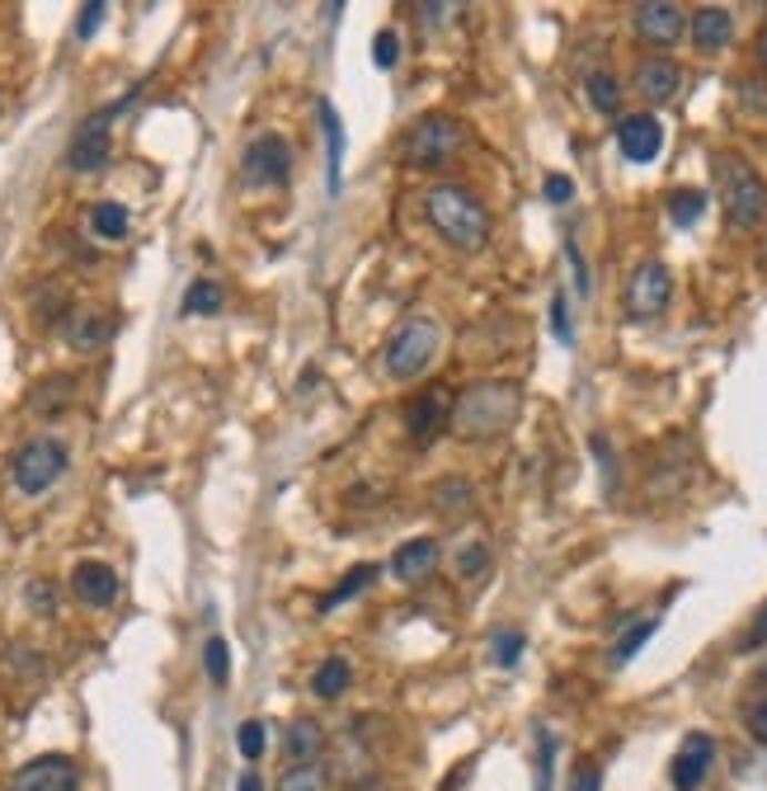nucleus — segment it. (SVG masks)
I'll return each instance as SVG.
<instances>
[{
    "instance_id": "28",
    "label": "nucleus",
    "mask_w": 767,
    "mask_h": 791,
    "mask_svg": "<svg viewBox=\"0 0 767 791\" xmlns=\"http://www.w3.org/2000/svg\"><path fill=\"white\" fill-rule=\"evenodd\" d=\"M279 791H325V778L316 763H283Z\"/></svg>"
},
{
    "instance_id": "9",
    "label": "nucleus",
    "mask_w": 767,
    "mask_h": 791,
    "mask_svg": "<svg viewBox=\"0 0 767 791\" xmlns=\"http://www.w3.org/2000/svg\"><path fill=\"white\" fill-rule=\"evenodd\" d=\"M123 104H128V99H123ZM123 104H109L104 113H94V118H85V123L75 128L71 147H67V166H71L75 174H94V170L109 161V118L123 109Z\"/></svg>"
},
{
    "instance_id": "2",
    "label": "nucleus",
    "mask_w": 767,
    "mask_h": 791,
    "mask_svg": "<svg viewBox=\"0 0 767 791\" xmlns=\"http://www.w3.org/2000/svg\"><path fill=\"white\" fill-rule=\"evenodd\" d=\"M518 420V387L504 382H481L471 387L457 405H452V424L462 439H495Z\"/></svg>"
},
{
    "instance_id": "5",
    "label": "nucleus",
    "mask_w": 767,
    "mask_h": 791,
    "mask_svg": "<svg viewBox=\"0 0 767 791\" xmlns=\"http://www.w3.org/2000/svg\"><path fill=\"white\" fill-rule=\"evenodd\" d=\"M62 471H67V448L57 439H33L10 458V477L24 494L52 490L57 481H62Z\"/></svg>"
},
{
    "instance_id": "33",
    "label": "nucleus",
    "mask_w": 767,
    "mask_h": 791,
    "mask_svg": "<svg viewBox=\"0 0 767 791\" xmlns=\"http://www.w3.org/2000/svg\"><path fill=\"white\" fill-rule=\"evenodd\" d=\"M264 735H269L264 721H241V730H235V744H241V754H245L250 763L264 754Z\"/></svg>"
},
{
    "instance_id": "34",
    "label": "nucleus",
    "mask_w": 767,
    "mask_h": 791,
    "mask_svg": "<svg viewBox=\"0 0 767 791\" xmlns=\"http://www.w3.org/2000/svg\"><path fill=\"white\" fill-rule=\"evenodd\" d=\"M523 655V631H499L495 637V664L499 669H514Z\"/></svg>"
},
{
    "instance_id": "22",
    "label": "nucleus",
    "mask_w": 767,
    "mask_h": 791,
    "mask_svg": "<svg viewBox=\"0 0 767 791\" xmlns=\"http://www.w3.org/2000/svg\"><path fill=\"white\" fill-rule=\"evenodd\" d=\"M349 679H353L349 660H344V655H330V660L316 669V679H311V692H316V698H340V692L349 688Z\"/></svg>"
},
{
    "instance_id": "45",
    "label": "nucleus",
    "mask_w": 767,
    "mask_h": 791,
    "mask_svg": "<svg viewBox=\"0 0 767 791\" xmlns=\"http://www.w3.org/2000/svg\"><path fill=\"white\" fill-rule=\"evenodd\" d=\"M235 791H264L260 773H241V782H235Z\"/></svg>"
},
{
    "instance_id": "26",
    "label": "nucleus",
    "mask_w": 767,
    "mask_h": 791,
    "mask_svg": "<svg viewBox=\"0 0 767 791\" xmlns=\"http://www.w3.org/2000/svg\"><path fill=\"white\" fill-rule=\"evenodd\" d=\"M584 90H588V104H594L598 113H617V104H622V86H617V76H613V71H594Z\"/></svg>"
},
{
    "instance_id": "23",
    "label": "nucleus",
    "mask_w": 767,
    "mask_h": 791,
    "mask_svg": "<svg viewBox=\"0 0 767 791\" xmlns=\"http://www.w3.org/2000/svg\"><path fill=\"white\" fill-rule=\"evenodd\" d=\"M372 580H377V565H353L349 570V575L340 580V584H334L330 593H325V599H321V612H330V608H340V603H349L353 599V593H363Z\"/></svg>"
},
{
    "instance_id": "8",
    "label": "nucleus",
    "mask_w": 767,
    "mask_h": 791,
    "mask_svg": "<svg viewBox=\"0 0 767 791\" xmlns=\"http://www.w3.org/2000/svg\"><path fill=\"white\" fill-rule=\"evenodd\" d=\"M457 147H462V123H457V118L428 113V118H420V123H415V132H410L405 156H410V161H415L420 170H434V166H443Z\"/></svg>"
},
{
    "instance_id": "7",
    "label": "nucleus",
    "mask_w": 767,
    "mask_h": 791,
    "mask_svg": "<svg viewBox=\"0 0 767 791\" xmlns=\"http://www.w3.org/2000/svg\"><path fill=\"white\" fill-rule=\"evenodd\" d=\"M241 170H245L250 189H279V184H287V174H292V147L283 142L279 132H260L245 147Z\"/></svg>"
},
{
    "instance_id": "14",
    "label": "nucleus",
    "mask_w": 767,
    "mask_h": 791,
    "mask_svg": "<svg viewBox=\"0 0 767 791\" xmlns=\"http://www.w3.org/2000/svg\"><path fill=\"white\" fill-rule=\"evenodd\" d=\"M447 414H452V395H447L443 387H424V391L415 395V401L405 405V429L424 443V439H434V433L443 429Z\"/></svg>"
},
{
    "instance_id": "36",
    "label": "nucleus",
    "mask_w": 767,
    "mask_h": 791,
    "mask_svg": "<svg viewBox=\"0 0 767 791\" xmlns=\"http://www.w3.org/2000/svg\"><path fill=\"white\" fill-rule=\"evenodd\" d=\"M490 565V547H481V542H466V551L457 557V570L471 580V575H481V570Z\"/></svg>"
},
{
    "instance_id": "43",
    "label": "nucleus",
    "mask_w": 767,
    "mask_h": 791,
    "mask_svg": "<svg viewBox=\"0 0 767 791\" xmlns=\"http://www.w3.org/2000/svg\"><path fill=\"white\" fill-rule=\"evenodd\" d=\"M52 603H57V599H52V584H48V580H33V584H29V608H33V612H52Z\"/></svg>"
},
{
    "instance_id": "15",
    "label": "nucleus",
    "mask_w": 767,
    "mask_h": 791,
    "mask_svg": "<svg viewBox=\"0 0 767 791\" xmlns=\"http://www.w3.org/2000/svg\"><path fill=\"white\" fill-rule=\"evenodd\" d=\"M71 589H75V599H81L85 608H109L118 599V575H113V565H104V561H81L71 570Z\"/></svg>"
},
{
    "instance_id": "19",
    "label": "nucleus",
    "mask_w": 767,
    "mask_h": 791,
    "mask_svg": "<svg viewBox=\"0 0 767 791\" xmlns=\"http://www.w3.org/2000/svg\"><path fill=\"white\" fill-rule=\"evenodd\" d=\"M321 749H325V735H321V725L311 721V717H297V721L287 725V740H283L287 763H316Z\"/></svg>"
},
{
    "instance_id": "18",
    "label": "nucleus",
    "mask_w": 767,
    "mask_h": 791,
    "mask_svg": "<svg viewBox=\"0 0 767 791\" xmlns=\"http://www.w3.org/2000/svg\"><path fill=\"white\" fill-rule=\"evenodd\" d=\"M113 330H118L113 316H104V311H81V316H71V321H67V340H71V349H100Z\"/></svg>"
},
{
    "instance_id": "32",
    "label": "nucleus",
    "mask_w": 767,
    "mask_h": 791,
    "mask_svg": "<svg viewBox=\"0 0 767 791\" xmlns=\"http://www.w3.org/2000/svg\"><path fill=\"white\" fill-rule=\"evenodd\" d=\"M203 664H208V679H212V683H226V679H231V650H226L222 637H212V641H208Z\"/></svg>"
},
{
    "instance_id": "39",
    "label": "nucleus",
    "mask_w": 767,
    "mask_h": 791,
    "mask_svg": "<svg viewBox=\"0 0 767 791\" xmlns=\"http://www.w3.org/2000/svg\"><path fill=\"white\" fill-rule=\"evenodd\" d=\"M744 721H749V735L767 749V692H763V698L749 707V717H744Z\"/></svg>"
},
{
    "instance_id": "11",
    "label": "nucleus",
    "mask_w": 767,
    "mask_h": 791,
    "mask_svg": "<svg viewBox=\"0 0 767 791\" xmlns=\"http://www.w3.org/2000/svg\"><path fill=\"white\" fill-rule=\"evenodd\" d=\"M10 791H81V773H75L71 759L43 754V759H33V763L19 768Z\"/></svg>"
},
{
    "instance_id": "30",
    "label": "nucleus",
    "mask_w": 767,
    "mask_h": 791,
    "mask_svg": "<svg viewBox=\"0 0 767 791\" xmlns=\"http://www.w3.org/2000/svg\"><path fill=\"white\" fill-rule=\"evenodd\" d=\"M71 391H75L71 378H52V382H43V387L33 391V401H29V405H33L38 414H52V410H62V405H67V395H71Z\"/></svg>"
},
{
    "instance_id": "42",
    "label": "nucleus",
    "mask_w": 767,
    "mask_h": 791,
    "mask_svg": "<svg viewBox=\"0 0 767 791\" xmlns=\"http://www.w3.org/2000/svg\"><path fill=\"white\" fill-rule=\"evenodd\" d=\"M546 198H551V203H569V198H575V180H569V174H551V180H546Z\"/></svg>"
},
{
    "instance_id": "4",
    "label": "nucleus",
    "mask_w": 767,
    "mask_h": 791,
    "mask_svg": "<svg viewBox=\"0 0 767 791\" xmlns=\"http://www.w3.org/2000/svg\"><path fill=\"white\" fill-rule=\"evenodd\" d=\"M716 184H720V203L730 212L735 227H758L767 217V184L754 174L749 161L739 156H716Z\"/></svg>"
},
{
    "instance_id": "12",
    "label": "nucleus",
    "mask_w": 767,
    "mask_h": 791,
    "mask_svg": "<svg viewBox=\"0 0 767 791\" xmlns=\"http://www.w3.org/2000/svg\"><path fill=\"white\" fill-rule=\"evenodd\" d=\"M617 147L632 166H650L664 147V123L655 113H626L617 123Z\"/></svg>"
},
{
    "instance_id": "37",
    "label": "nucleus",
    "mask_w": 767,
    "mask_h": 791,
    "mask_svg": "<svg viewBox=\"0 0 767 791\" xmlns=\"http://www.w3.org/2000/svg\"><path fill=\"white\" fill-rule=\"evenodd\" d=\"M372 57H377V67H382V71H391V67H396V57H401L396 33H391V29H382V33H377V43H372Z\"/></svg>"
},
{
    "instance_id": "3",
    "label": "nucleus",
    "mask_w": 767,
    "mask_h": 791,
    "mask_svg": "<svg viewBox=\"0 0 767 791\" xmlns=\"http://www.w3.org/2000/svg\"><path fill=\"white\" fill-rule=\"evenodd\" d=\"M438 349H443V326L438 321H428V316H410V321H401L396 330H391V340H386V372L391 378H420V372L438 359Z\"/></svg>"
},
{
    "instance_id": "24",
    "label": "nucleus",
    "mask_w": 767,
    "mask_h": 791,
    "mask_svg": "<svg viewBox=\"0 0 767 791\" xmlns=\"http://www.w3.org/2000/svg\"><path fill=\"white\" fill-rule=\"evenodd\" d=\"M706 212V193L702 189H674L668 193V217H674V227H697Z\"/></svg>"
},
{
    "instance_id": "10",
    "label": "nucleus",
    "mask_w": 767,
    "mask_h": 791,
    "mask_svg": "<svg viewBox=\"0 0 767 791\" xmlns=\"http://www.w3.org/2000/svg\"><path fill=\"white\" fill-rule=\"evenodd\" d=\"M712 763H716V740L693 730V735L678 744L674 763H668V782H674V791H697L706 782V773H712Z\"/></svg>"
},
{
    "instance_id": "40",
    "label": "nucleus",
    "mask_w": 767,
    "mask_h": 791,
    "mask_svg": "<svg viewBox=\"0 0 767 791\" xmlns=\"http://www.w3.org/2000/svg\"><path fill=\"white\" fill-rule=\"evenodd\" d=\"M569 791H603V773H598V763H579L575 768V782H569Z\"/></svg>"
},
{
    "instance_id": "21",
    "label": "nucleus",
    "mask_w": 767,
    "mask_h": 791,
    "mask_svg": "<svg viewBox=\"0 0 767 791\" xmlns=\"http://www.w3.org/2000/svg\"><path fill=\"white\" fill-rule=\"evenodd\" d=\"M321 128H325V142H330V189H340V180H344V128H340V113H334L330 99H321Z\"/></svg>"
},
{
    "instance_id": "6",
    "label": "nucleus",
    "mask_w": 767,
    "mask_h": 791,
    "mask_svg": "<svg viewBox=\"0 0 767 791\" xmlns=\"http://www.w3.org/2000/svg\"><path fill=\"white\" fill-rule=\"evenodd\" d=\"M668 297H674V273H668L659 260H645V264H636L632 279H626L622 307L632 321H655V316H664Z\"/></svg>"
},
{
    "instance_id": "16",
    "label": "nucleus",
    "mask_w": 767,
    "mask_h": 791,
    "mask_svg": "<svg viewBox=\"0 0 767 791\" xmlns=\"http://www.w3.org/2000/svg\"><path fill=\"white\" fill-rule=\"evenodd\" d=\"M678 86H683V71H678V62H668V57H645L636 67V90L650 99V104H668V99L678 94Z\"/></svg>"
},
{
    "instance_id": "20",
    "label": "nucleus",
    "mask_w": 767,
    "mask_h": 791,
    "mask_svg": "<svg viewBox=\"0 0 767 791\" xmlns=\"http://www.w3.org/2000/svg\"><path fill=\"white\" fill-rule=\"evenodd\" d=\"M434 561H438V542H434V538H415V542H405V547L396 551L391 570H396V580H420V575H428V570H434Z\"/></svg>"
},
{
    "instance_id": "41",
    "label": "nucleus",
    "mask_w": 767,
    "mask_h": 791,
    "mask_svg": "<svg viewBox=\"0 0 767 791\" xmlns=\"http://www.w3.org/2000/svg\"><path fill=\"white\" fill-rule=\"evenodd\" d=\"M744 650H758V645H767V603L758 608V618H754V627L744 631V641H739Z\"/></svg>"
},
{
    "instance_id": "44",
    "label": "nucleus",
    "mask_w": 767,
    "mask_h": 791,
    "mask_svg": "<svg viewBox=\"0 0 767 791\" xmlns=\"http://www.w3.org/2000/svg\"><path fill=\"white\" fill-rule=\"evenodd\" d=\"M565 254H569V264H575V288L588 297V288H594V283H588V264H584V254H579V246L575 241H569L565 246Z\"/></svg>"
},
{
    "instance_id": "29",
    "label": "nucleus",
    "mask_w": 767,
    "mask_h": 791,
    "mask_svg": "<svg viewBox=\"0 0 767 791\" xmlns=\"http://www.w3.org/2000/svg\"><path fill=\"white\" fill-rule=\"evenodd\" d=\"M222 307V288L212 283V279H199V283H189V292H184V311L189 316H212Z\"/></svg>"
},
{
    "instance_id": "31",
    "label": "nucleus",
    "mask_w": 767,
    "mask_h": 791,
    "mask_svg": "<svg viewBox=\"0 0 767 791\" xmlns=\"http://www.w3.org/2000/svg\"><path fill=\"white\" fill-rule=\"evenodd\" d=\"M551 768H556V735L537 725V791H551Z\"/></svg>"
},
{
    "instance_id": "17",
    "label": "nucleus",
    "mask_w": 767,
    "mask_h": 791,
    "mask_svg": "<svg viewBox=\"0 0 767 791\" xmlns=\"http://www.w3.org/2000/svg\"><path fill=\"white\" fill-rule=\"evenodd\" d=\"M687 29H693L697 52H720L735 38V19H730V10H720V6H702L697 14H687Z\"/></svg>"
},
{
    "instance_id": "27",
    "label": "nucleus",
    "mask_w": 767,
    "mask_h": 791,
    "mask_svg": "<svg viewBox=\"0 0 767 791\" xmlns=\"http://www.w3.org/2000/svg\"><path fill=\"white\" fill-rule=\"evenodd\" d=\"M655 618H640V622H632V627H626L622 631V637H617V645H613V664H626V660H636V650L645 645V641H650L655 637Z\"/></svg>"
},
{
    "instance_id": "35",
    "label": "nucleus",
    "mask_w": 767,
    "mask_h": 791,
    "mask_svg": "<svg viewBox=\"0 0 767 791\" xmlns=\"http://www.w3.org/2000/svg\"><path fill=\"white\" fill-rule=\"evenodd\" d=\"M551 330H556L561 344H575V326H569V311H565V292L551 297Z\"/></svg>"
},
{
    "instance_id": "25",
    "label": "nucleus",
    "mask_w": 767,
    "mask_h": 791,
    "mask_svg": "<svg viewBox=\"0 0 767 791\" xmlns=\"http://www.w3.org/2000/svg\"><path fill=\"white\" fill-rule=\"evenodd\" d=\"M90 227H94V236H104V241H123L128 236V208L123 203H94Z\"/></svg>"
},
{
    "instance_id": "1",
    "label": "nucleus",
    "mask_w": 767,
    "mask_h": 791,
    "mask_svg": "<svg viewBox=\"0 0 767 791\" xmlns=\"http://www.w3.org/2000/svg\"><path fill=\"white\" fill-rule=\"evenodd\" d=\"M424 208H428V222H434V231L443 236L447 246H457L466 254L471 250H485V241H490V212H485V203L471 189L438 184V189H428Z\"/></svg>"
},
{
    "instance_id": "38",
    "label": "nucleus",
    "mask_w": 767,
    "mask_h": 791,
    "mask_svg": "<svg viewBox=\"0 0 767 791\" xmlns=\"http://www.w3.org/2000/svg\"><path fill=\"white\" fill-rule=\"evenodd\" d=\"M104 14H109L104 0H94V6H85V10H81V19H75V38H94V29L104 24Z\"/></svg>"
},
{
    "instance_id": "13",
    "label": "nucleus",
    "mask_w": 767,
    "mask_h": 791,
    "mask_svg": "<svg viewBox=\"0 0 767 791\" xmlns=\"http://www.w3.org/2000/svg\"><path fill=\"white\" fill-rule=\"evenodd\" d=\"M632 24H636V33L645 38V43L668 48V43H678V38H683L687 14L678 6H668V0H645V6L632 10Z\"/></svg>"
},
{
    "instance_id": "46",
    "label": "nucleus",
    "mask_w": 767,
    "mask_h": 791,
    "mask_svg": "<svg viewBox=\"0 0 767 791\" xmlns=\"http://www.w3.org/2000/svg\"><path fill=\"white\" fill-rule=\"evenodd\" d=\"M758 57H763V67H767V29L758 33Z\"/></svg>"
}]
</instances>
